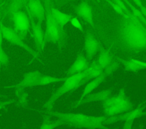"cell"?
Instances as JSON below:
<instances>
[{"mask_svg":"<svg viewBox=\"0 0 146 129\" xmlns=\"http://www.w3.org/2000/svg\"><path fill=\"white\" fill-rule=\"evenodd\" d=\"M117 24V40L125 51L139 53L146 50V26L132 13L120 16Z\"/></svg>","mask_w":146,"mask_h":129,"instance_id":"obj_1","label":"cell"},{"mask_svg":"<svg viewBox=\"0 0 146 129\" xmlns=\"http://www.w3.org/2000/svg\"><path fill=\"white\" fill-rule=\"evenodd\" d=\"M48 113L71 126L84 128H107L104 124L107 117L104 115L92 116L82 113H61L51 110Z\"/></svg>","mask_w":146,"mask_h":129,"instance_id":"obj_2","label":"cell"},{"mask_svg":"<svg viewBox=\"0 0 146 129\" xmlns=\"http://www.w3.org/2000/svg\"><path fill=\"white\" fill-rule=\"evenodd\" d=\"M86 76V72L84 70L79 73L74 74L69 76H66V79L63 81V84L60 86L45 102L43 107L48 111L52 109L55 102L65 94L74 91L80 86H82V81Z\"/></svg>","mask_w":146,"mask_h":129,"instance_id":"obj_3","label":"cell"},{"mask_svg":"<svg viewBox=\"0 0 146 129\" xmlns=\"http://www.w3.org/2000/svg\"><path fill=\"white\" fill-rule=\"evenodd\" d=\"M46 29L44 33V41L56 44L60 39L61 31L62 30L54 19L50 7L46 6Z\"/></svg>","mask_w":146,"mask_h":129,"instance_id":"obj_4","label":"cell"},{"mask_svg":"<svg viewBox=\"0 0 146 129\" xmlns=\"http://www.w3.org/2000/svg\"><path fill=\"white\" fill-rule=\"evenodd\" d=\"M146 107V99L143 102L140 103L136 108L132 109L130 110L123 113L122 114L107 116L104 124H110L119 121H125V120H134L135 119L142 116H146V111L145 109Z\"/></svg>","mask_w":146,"mask_h":129,"instance_id":"obj_5","label":"cell"},{"mask_svg":"<svg viewBox=\"0 0 146 129\" xmlns=\"http://www.w3.org/2000/svg\"><path fill=\"white\" fill-rule=\"evenodd\" d=\"M0 30L1 31L3 38L5 39L9 43L19 47L27 51L30 54L33 55L34 57L38 56L36 52L34 51L29 45L24 43L20 36L17 34V33L10 28V27L5 26L0 21Z\"/></svg>","mask_w":146,"mask_h":129,"instance_id":"obj_6","label":"cell"},{"mask_svg":"<svg viewBox=\"0 0 146 129\" xmlns=\"http://www.w3.org/2000/svg\"><path fill=\"white\" fill-rule=\"evenodd\" d=\"M13 19L15 32H19L21 35L25 36L30 27V22L27 14L22 11L18 10L13 13Z\"/></svg>","mask_w":146,"mask_h":129,"instance_id":"obj_7","label":"cell"},{"mask_svg":"<svg viewBox=\"0 0 146 129\" xmlns=\"http://www.w3.org/2000/svg\"><path fill=\"white\" fill-rule=\"evenodd\" d=\"M99 44L95 36L90 32H87L84 38L83 47L85 56L89 61L92 60L94 57L99 51Z\"/></svg>","mask_w":146,"mask_h":129,"instance_id":"obj_8","label":"cell"},{"mask_svg":"<svg viewBox=\"0 0 146 129\" xmlns=\"http://www.w3.org/2000/svg\"><path fill=\"white\" fill-rule=\"evenodd\" d=\"M88 65V61L87 60L86 56L82 52H79L76 55L74 61L66 71L65 74L66 76H69L80 73L85 70Z\"/></svg>","mask_w":146,"mask_h":129,"instance_id":"obj_9","label":"cell"},{"mask_svg":"<svg viewBox=\"0 0 146 129\" xmlns=\"http://www.w3.org/2000/svg\"><path fill=\"white\" fill-rule=\"evenodd\" d=\"M76 15L92 27H94V14L92 7L87 2H82L75 9Z\"/></svg>","mask_w":146,"mask_h":129,"instance_id":"obj_10","label":"cell"},{"mask_svg":"<svg viewBox=\"0 0 146 129\" xmlns=\"http://www.w3.org/2000/svg\"><path fill=\"white\" fill-rule=\"evenodd\" d=\"M107 76V75L104 72H103V73L102 75L88 81L85 87L84 88L83 91L80 97L79 98V99L76 102H74L72 104V105L70 106V107L75 108V106H76V105L79 102H80L86 95L91 93L95 89H96L99 86V85L101 84L105 80Z\"/></svg>","mask_w":146,"mask_h":129,"instance_id":"obj_11","label":"cell"},{"mask_svg":"<svg viewBox=\"0 0 146 129\" xmlns=\"http://www.w3.org/2000/svg\"><path fill=\"white\" fill-rule=\"evenodd\" d=\"M112 91L113 89L110 88L95 93H91L86 95L80 102H79L75 106V108L82 105L93 102H104L106 99L111 95Z\"/></svg>","mask_w":146,"mask_h":129,"instance_id":"obj_12","label":"cell"},{"mask_svg":"<svg viewBox=\"0 0 146 129\" xmlns=\"http://www.w3.org/2000/svg\"><path fill=\"white\" fill-rule=\"evenodd\" d=\"M133 108V104L129 98L121 103L103 109V113L106 116L119 115L127 112Z\"/></svg>","mask_w":146,"mask_h":129,"instance_id":"obj_13","label":"cell"},{"mask_svg":"<svg viewBox=\"0 0 146 129\" xmlns=\"http://www.w3.org/2000/svg\"><path fill=\"white\" fill-rule=\"evenodd\" d=\"M28 7L30 14L37 19L38 22L42 23L45 18L46 9L40 0H30Z\"/></svg>","mask_w":146,"mask_h":129,"instance_id":"obj_14","label":"cell"},{"mask_svg":"<svg viewBox=\"0 0 146 129\" xmlns=\"http://www.w3.org/2000/svg\"><path fill=\"white\" fill-rule=\"evenodd\" d=\"M86 76L82 81V86L91 80L99 77L102 75L103 72V69L98 64L96 60H94L90 64L85 70Z\"/></svg>","mask_w":146,"mask_h":129,"instance_id":"obj_15","label":"cell"},{"mask_svg":"<svg viewBox=\"0 0 146 129\" xmlns=\"http://www.w3.org/2000/svg\"><path fill=\"white\" fill-rule=\"evenodd\" d=\"M50 9L51 14L58 25L60 29L63 30L65 26L70 23L72 16L71 14L62 12V11L54 7H50Z\"/></svg>","mask_w":146,"mask_h":129,"instance_id":"obj_16","label":"cell"},{"mask_svg":"<svg viewBox=\"0 0 146 129\" xmlns=\"http://www.w3.org/2000/svg\"><path fill=\"white\" fill-rule=\"evenodd\" d=\"M33 35L34 41L39 51L44 49L45 44L44 41V32L42 28V23L37 22L36 23L32 22Z\"/></svg>","mask_w":146,"mask_h":129,"instance_id":"obj_17","label":"cell"},{"mask_svg":"<svg viewBox=\"0 0 146 129\" xmlns=\"http://www.w3.org/2000/svg\"><path fill=\"white\" fill-rule=\"evenodd\" d=\"M42 73L39 72L35 71L26 73L23 79L21 82H20L17 85L14 87H29V86H36V82L41 76Z\"/></svg>","mask_w":146,"mask_h":129,"instance_id":"obj_18","label":"cell"},{"mask_svg":"<svg viewBox=\"0 0 146 129\" xmlns=\"http://www.w3.org/2000/svg\"><path fill=\"white\" fill-rule=\"evenodd\" d=\"M128 98L126 95L125 91L124 88L120 89L118 94L114 96H110L107 99H106L104 102H103V108H107L113 105L121 103L127 99Z\"/></svg>","mask_w":146,"mask_h":129,"instance_id":"obj_19","label":"cell"},{"mask_svg":"<svg viewBox=\"0 0 146 129\" xmlns=\"http://www.w3.org/2000/svg\"><path fill=\"white\" fill-rule=\"evenodd\" d=\"M99 53L96 59L98 64L103 69L107 68L112 61V57L109 49L99 47Z\"/></svg>","mask_w":146,"mask_h":129,"instance_id":"obj_20","label":"cell"},{"mask_svg":"<svg viewBox=\"0 0 146 129\" xmlns=\"http://www.w3.org/2000/svg\"><path fill=\"white\" fill-rule=\"evenodd\" d=\"M117 61L124 66V69L126 72H131L137 73L139 71L144 69V68L139 64L136 59L130 60H125L121 58H117Z\"/></svg>","mask_w":146,"mask_h":129,"instance_id":"obj_21","label":"cell"},{"mask_svg":"<svg viewBox=\"0 0 146 129\" xmlns=\"http://www.w3.org/2000/svg\"><path fill=\"white\" fill-rule=\"evenodd\" d=\"M66 77H59L48 75H44L42 74L36 82V86H44L51 84L63 82L66 79Z\"/></svg>","mask_w":146,"mask_h":129,"instance_id":"obj_22","label":"cell"},{"mask_svg":"<svg viewBox=\"0 0 146 129\" xmlns=\"http://www.w3.org/2000/svg\"><path fill=\"white\" fill-rule=\"evenodd\" d=\"M124 2L125 3L127 6L131 10V13L137 18H139L142 23L146 26V18L144 16L143 13L141 11V10L139 9V8H137L136 6H135L133 5H132L129 1L128 0H123Z\"/></svg>","mask_w":146,"mask_h":129,"instance_id":"obj_23","label":"cell"},{"mask_svg":"<svg viewBox=\"0 0 146 129\" xmlns=\"http://www.w3.org/2000/svg\"><path fill=\"white\" fill-rule=\"evenodd\" d=\"M64 124V123L60 119H58V120L52 122V121H46L45 123H44L40 127V128H46V129H50V128H54L56 127H58L59 126H60L62 124Z\"/></svg>","mask_w":146,"mask_h":129,"instance_id":"obj_24","label":"cell"},{"mask_svg":"<svg viewBox=\"0 0 146 129\" xmlns=\"http://www.w3.org/2000/svg\"><path fill=\"white\" fill-rule=\"evenodd\" d=\"M70 23L72 25V26H73L74 28L78 29L79 31H80L82 32H84L83 27L81 23L80 22L79 20L78 19V18L77 17H73L72 16L71 19L70 20Z\"/></svg>","mask_w":146,"mask_h":129,"instance_id":"obj_25","label":"cell"},{"mask_svg":"<svg viewBox=\"0 0 146 129\" xmlns=\"http://www.w3.org/2000/svg\"><path fill=\"white\" fill-rule=\"evenodd\" d=\"M106 1L112 7V8L115 10V11L120 16H124L127 14L118 5H117L112 1H111V0H106Z\"/></svg>","mask_w":146,"mask_h":129,"instance_id":"obj_26","label":"cell"},{"mask_svg":"<svg viewBox=\"0 0 146 129\" xmlns=\"http://www.w3.org/2000/svg\"><path fill=\"white\" fill-rule=\"evenodd\" d=\"M114 3H115L117 5H118L126 14L131 13L130 10L128 7L127 6L125 3L124 2L123 0H112Z\"/></svg>","mask_w":146,"mask_h":129,"instance_id":"obj_27","label":"cell"},{"mask_svg":"<svg viewBox=\"0 0 146 129\" xmlns=\"http://www.w3.org/2000/svg\"><path fill=\"white\" fill-rule=\"evenodd\" d=\"M8 56L3 49H0V68L2 65H5L8 63Z\"/></svg>","mask_w":146,"mask_h":129,"instance_id":"obj_28","label":"cell"},{"mask_svg":"<svg viewBox=\"0 0 146 129\" xmlns=\"http://www.w3.org/2000/svg\"><path fill=\"white\" fill-rule=\"evenodd\" d=\"M124 124L123 126V128H131L132 127V124L133 123V120H125L124 121Z\"/></svg>","mask_w":146,"mask_h":129,"instance_id":"obj_29","label":"cell"},{"mask_svg":"<svg viewBox=\"0 0 146 129\" xmlns=\"http://www.w3.org/2000/svg\"><path fill=\"white\" fill-rule=\"evenodd\" d=\"M131 1L135 4V5L138 8H140L141 6H143L142 1L141 0H131Z\"/></svg>","mask_w":146,"mask_h":129,"instance_id":"obj_30","label":"cell"},{"mask_svg":"<svg viewBox=\"0 0 146 129\" xmlns=\"http://www.w3.org/2000/svg\"><path fill=\"white\" fill-rule=\"evenodd\" d=\"M136 60H137V63H138L139 64H140L144 69H146V62L143 61H141V60H137V59H136Z\"/></svg>","mask_w":146,"mask_h":129,"instance_id":"obj_31","label":"cell"},{"mask_svg":"<svg viewBox=\"0 0 146 129\" xmlns=\"http://www.w3.org/2000/svg\"><path fill=\"white\" fill-rule=\"evenodd\" d=\"M140 10H141V11L143 13L144 16H145V18H146V7L145 6H141L140 8H139Z\"/></svg>","mask_w":146,"mask_h":129,"instance_id":"obj_32","label":"cell"},{"mask_svg":"<svg viewBox=\"0 0 146 129\" xmlns=\"http://www.w3.org/2000/svg\"><path fill=\"white\" fill-rule=\"evenodd\" d=\"M3 36L1 33V31L0 30V49L2 48V42H3Z\"/></svg>","mask_w":146,"mask_h":129,"instance_id":"obj_33","label":"cell"},{"mask_svg":"<svg viewBox=\"0 0 146 129\" xmlns=\"http://www.w3.org/2000/svg\"><path fill=\"white\" fill-rule=\"evenodd\" d=\"M0 2H1V0H0Z\"/></svg>","mask_w":146,"mask_h":129,"instance_id":"obj_34","label":"cell"},{"mask_svg":"<svg viewBox=\"0 0 146 129\" xmlns=\"http://www.w3.org/2000/svg\"><path fill=\"white\" fill-rule=\"evenodd\" d=\"M0 103H1V102H0Z\"/></svg>","mask_w":146,"mask_h":129,"instance_id":"obj_35","label":"cell"}]
</instances>
